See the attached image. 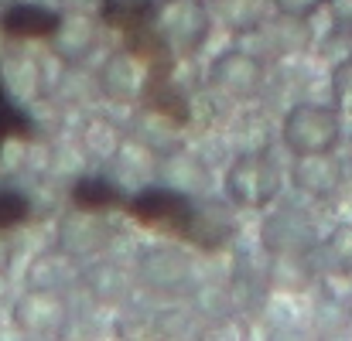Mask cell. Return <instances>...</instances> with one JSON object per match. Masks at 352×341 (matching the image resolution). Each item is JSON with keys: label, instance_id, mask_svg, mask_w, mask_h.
Masks as SVG:
<instances>
[{"label": "cell", "instance_id": "6da1fadb", "mask_svg": "<svg viewBox=\"0 0 352 341\" xmlns=\"http://www.w3.org/2000/svg\"><path fill=\"white\" fill-rule=\"evenodd\" d=\"M157 41L171 58H195L212 31V14L202 0H161L154 7Z\"/></svg>", "mask_w": 352, "mask_h": 341}, {"label": "cell", "instance_id": "7a4b0ae2", "mask_svg": "<svg viewBox=\"0 0 352 341\" xmlns=\"http://www.w3.org/2000/svg\"><path fill=\"white\" fill-rule=\"evenodd\" d=\"M280 137L294 157L329 154V150H336V143L342 137V113L325 103H298L284 116Z\"/></svg>", "mask_w": 352, "mask_h": 341}, {"label": "cell", "instance_id": "3957f363", "mask_svg": "<svg viewBox=\"0 0 352 341\" xmlns=\"http://www.w3.org/2000/svg\"><path fill=\"white\" fill-rule=\"evenodd\" d=\"M280 185H284V171L267 154H239L226 171V195L233 198V205L250 212L267 209L280 195Z\"/></svg>", "mask_w": 352, "mask_h": 341}, {"label": "cell", "instance_id": "277c9868", "mask_svg": "<svg viewBox=\"0 0 352 341\" xmlns=\"http://www.w3.org/2000/svg\"><path fill=\"white\" fill-rule=\"evenodd\" d=\"M209 86L212 93L226 99H250L263 86V62L250 51H223L209 65Z\"/></svg>", "mask_w": 352, "mask_h": 341}, {"label": "cell", "instance_id": "5b68a950", "mask_svg": "<svg viewBox=\"0 0 352 341\" xmlns=\"http://www.w3.org/2000/svg\"><path fill=\"white\" fill-rule=\"evenodd\" d=\"M144 89H147V62L137 51L120 48L100 65V93L110 103H120V106L137 103Z\"/></svg>", "mask_w": 352, "mask_h": 341}, {"label": "cell", "instance_id": "8992f818", "mask_svg": "<svg viewBox=\"0 0 352 341\" xmlns=\"http://www.w3.org/2000/svg\"><path fill=\"white\" fill-rule=\"evenodd\" d=\"M48 41L65 62H82L93 51V45L100 41L96 10H62V21Z\"/></svg>", "mask_w": 352, "mask_h": 341}, {"label": "cell", "instance_id": "52a82bcc", "mask_svg": "<svg viewBox=\"0 0 352 341\" xmlns=\"http://www.w3.org/2000/svg\"><path fill=\"white\" fill-rule=\"evenodd\" d=\"M126 209H130V215H137L147 226H164L175 232H188V222L195 215L188 198H182L178 191H144Z\"/></svg>", "mask_w": 352, "mask_h": 341}, {"label": "cell", "instance_id": "ba28073f", "mask_svg": "<svg viewBox=\"0 0 352 341\" xmlns=\"http://www.w3.org/2000/svg\"><path fill=\"white\" fill-rule=\"evenodd\" d=\"M14 325L24 335H55L65 325V304L58 301V294L48 290H31L17 301L14 307Z\"/></svg>", "mask_w": 352, "mask_h": 341}, {"label": "cell", "instance_id": "9c48e42d", "mask_svg": "<svg viewBox=\"0 0 352 341\" xmlns=\"http://www.w3.org/2000/svg\"><path fill=\"white\" fill-rule=\"evenodd\" d=\"M58 21L62 14L41 3H10L7 14L0 17V31L10 38H52Z\"/></svg>", "mask_w": 352, "mask_h": 341}, {"label": "cell", "instance_id": "30bf717a", "mask_svg": "<svg viewBox=\"0 0 352 341\" xmlns=\"http://www.w3.org/2000/svg\"><path fill=\"white\" fill-rule=\"evenodd\" d=\"M339 181H342V167H339V161L332 157V150H329V154L298 157V164H294V185H298L301 191L315 195V198L332 195V191L339 188Z\"/></svg>", "mask_w": 352, "mask_h": 341}, {"label": "cell", "instance_id": "8fae6325", "mask_svg": "<svg viewBox=\"0 0 352 341\" xmlns=\"http://www.w3.org/2000/svg\"><path fill=\"white\" fill-rule=\"evenodd\" d=\"M274 0H216V14L233 34H253L274 17Z\"/></svg>", "mask_w": 352, "mask_h": 341}, {"label": "cell", "instance_id": "7c38bea8", "mask_svg": "<svg viewBox=\"0 0 352 341\" xmlns=\"http://www.w3.org/2000/svg\"><path fill=\"white\" fill-rule=\"evenodd\" d=\"M72 198H76V205L82 212H107V209L120 205V191L110 181H103V178H82L76 185Z\"/></svg>", "mask_w": 352, "mask_h": 341}, {"label": "cell", "instance_id": "4fadbf2b", "mask_svg": "<svg viewBox=\"0 0 352 341\" xmlns=\"http://www.w3.org/2000/svg\"><path fill=\"white\" fill-rule=\"evenodd\" d=\"M332 103L339 113L352 116V58L339 62L332 72Z\"/></svg>", "mask_w": 352, "mask_h": 341}, {"label": "cell", "instance_id": "5bb4252c", "mask_svg": "<svg viewBox=\"0 0 352 341\" xmlns=\"http://www.w3.org/2000/svg\"><path fill=\"white\" fill-rule=\"evenodd\" d=\"M28 219V202L17 191H0V232L21 226Z\"/></svg>", "mask_w": 352, "mask_h": 341}, {"label": "cell", "instance_id": "9a60e30c", "mask_svg": "<svg viewBox=\"0 0 352 341\" xmlns=\"http://www.w3.org/2000/svg\"><path fill=\"white\" fill-rule=\"evenodd\" d=\"M329 252L336 256V263L352 266V226L336 228V235L329 239Z\"/></svg>", "mask_w": 352, "mask_h": 341}, {"label": "cell", "instance_id": "2e32d148", "mask_svg": "<svg viewBox=\"0 0 352 341\" xmlns=\"http://www.w3.org/2000/svg\"><path fill=\"white\" fill-rule=\"evenodd\" d=\"M322 3H329V0H274V7H277L284 17H291V21H305V17L315 14Z\"/></svg>", "mask_w": 352, "mask_h": 341}, {"label": "cell", "instance_id": "e0dca14e", "mask_svg": "<svg viewBox=\"0 0 352 341\" xmlns=\"http://www.w3.org/2000/svg\"><path fill=\"white\" fill-rule=\"evenodd\" d=\"M329 7H332V17L342 27H352V0H329Z\"/></svg>", "mask_w": 352, "mask_h": 341}, {"label": "cell", "instance_id": "ac0fdd59", "mask_svg": "<svg viewBox=\"0 0 352 341\" xmlns=\"http://www.w3.org/2000/svg\"><path fill=\"white\" fill-rule=\"evenodd\" d=\"M62 10H100L103 0H58Z\"/></svg>", "mask_w": 352, "mask_h": 341}]
</instances>
